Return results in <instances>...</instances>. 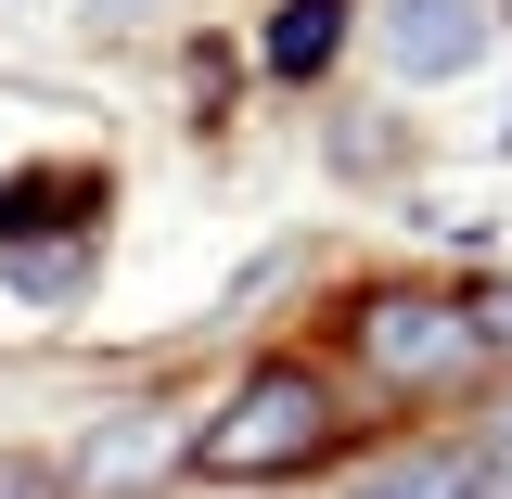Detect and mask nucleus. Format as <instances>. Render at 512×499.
<instances>
[{"label":"nucleus","mask_w":512,"mask_h":499,"mask_svg":"<svg viewBox=\"0 0 512 499\" xmlns=\"http://www.w3.org/2000/svg\"><path fill=\"white\" fill-rule=\"evenodd\" d=\"M359 499H461V461H448V448H423V461H397V474H372Z\"/></svg>","instance_id":"obj_6"},{"label":"nucleus","mask_w":512,"mask_h":499,"mask_svg":"<svg viewBox=\"0 0 512 499\" xmlns=\"http://www.w3.org/2000/svg\"><path fill=\"white\" fill-rule=\"evenodd\" d=\"M461 499H512V423L474 448V461H461Z\"/></svg>","instance_id":"obj_7"},{"label":"nucleus","mask_w":512,"mask_h":499,"mask_svg":"<svg viewBox=\"0 0 512 499\" xmlns=\"http://www.w3.org/2000/svg\"><path fill=\"white\" fill-rule=\"evenodd\" d=\"M487 333H474V308L461 295H372V320H359V359H372L384 384H436L461 372Z\"/></svg>","instance_id":"obj_2"},{"label":"nucleus","mask_w":512,"mask_h":499,"mask_svg":"<svg viewBox=\"0 0 512 499\" xmlns=\"http://www.w3.org/2000/svg\"><path fill=\"white\" fill-rule=\"evenodd\" d=\"M346 39V0H282V26H269V77H320Z\"/></svg>","instance_id":"obj_5"},{"label":"nucleus","mask_w":512,"mask_h":499,"mask_svg":"<svg viewBox=\"0 0 512 499\" xmlns=\"http://www.w3.org/2000/svg\"><path fill=\"white\" fill-rule=\"evenodd\" d=\"M333 448V384L320 372H256L205 436H192V461L205 474H231V487H269V474H295V461H320Z\"/></svg>","instance_id":"obj_1"},{"label":"nucleus","mask_w":512,"mask_h":499,"mask_svg":"<svg viewBox=\"0 0 512 499\" xmlns=\"http://www.w3.org/2000/svg\"><path fill=\"white\" fill-rule=\"evenodd\" d=\"M167 461H180V423L167 410H103L77 436V461H64V499H141Z\"/></svg>","instance_id":"obj_4"},{"label":"nucleus","mask_w":512,"mask_h":499,"mask_svg":"<svg viewBox=\"0 0 512 499\" xmlns=\"http://www.w3.org/2000/svg\"><path fill=\"white\" fill-rule=\"evenodd\" d=\"M474 333H500V346H512V282L487 295V308H474Z\"/></svg>","instance_id":"obj_8"},{"label":"nucleus","mask_w":512,"mask_h":499,"mask_svg":"<svg viewBox=\"0 0 512 499\" xmlns=\"http://www.w3.org/2000/svg\"><path fill=\"white\" fill-rule=\"evenodd\" d=\"M372 39L397 77H474L487 64V0H372Z\"/></svg>","instance_id":"obj_3"}]
</instances>
